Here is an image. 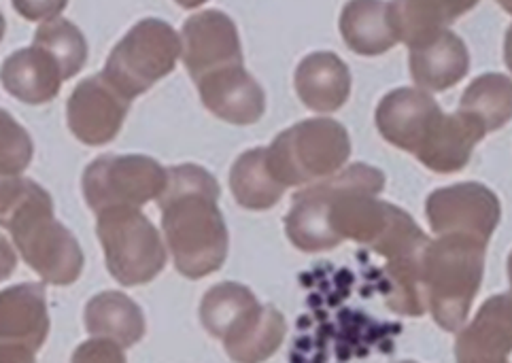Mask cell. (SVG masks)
<instances>
[{"label":"cell","mask_w":512,"mask_h":363,"mask_svg":"<svg viewBox=\"0 0 512 363\" xmlns=\"http://www.w3.org/2000/svg\"><path fill=\"white\" fill-rule=\"evenodd\" d=\"M512 304L508 293L489 298L455 340L457 363H508Z\"/></svg>","instance_id":"5bb4252c"},{"label":"cell","mask_w":512,"mask_h":363,"mask_svg":"<svg viewBox=\"0 0 512 363\" xmlns=\"http://www.w3.org/2000/svg\"><path fill=\"white\" fill-rule=\"evenodd\" d=\"M485 247L462 234L438 236L425 247L421 259L425 302L442 330L457 332L464 327L481 289Z\"/></svg>","instance_id":"3957f363"},{"label":"cell","mask_w":512,"mask_h":363,"mask_svg":"<svg viewBox=\"0 0 512 363\" xmlns=\"http://www.w3.org/2000/svg\"><path fill=\"white\" fill-rule=\"evenodd\" d=\"M440 113L438 102L428 92L400 88L379 102L377 128L387 143L417 153Z\"/></svg>","instance_id":"4fadbf2b"},{"label":"cell","mask_w":512,"mask_h":363,"mask_svg":"<svg viewBox=\"0 0 512 363\" xmlns=\"http://www.w3.org/2000/svg\"><path fill=\"white\" fill-rule=\"evenodd\" d=\"M340 32L351 51L360 56H381L394 47L396 34L387 22V3H349L340 15Z\"/></svg>","instance_id":"7402d4cb"},{"label":"cell","mask_w":512,"mask_h":363,"mask_svg":"<svg viewBox=\"0 0 512 363\" xmlns=\"http://www.w3.org/2000/svg\"><path fill=\"white\" fill-rule=\"evenodd\" d=\"M49 336L47 293L41 283L0 291V363H37Z\"/></svg>","instance_id":"ba28073f"},{"label":"cell","mask_w":512,"mask_h":363,"mask_svg":"<svg viewBox=\"0 0 512 363\" xmlns=\"http://www.w3.org/2000/svg\"><path fill=\"white\" fill-rule=\"evenodd\" d=\"M287 332L285 317L275 306H262L245 330L224 342L226 353L236 363H264L279 351Z\"/></svg>","instance_id":"d4e9b609"},{"label":"cell","mask_w":512,"mask_h":363,"mask_svg":"<svg viewBox=\"0 0 512 363\" xmlns=\"http://www.w3.org/2000/svg\"><path fill=\"white\" fill-rule=\"evenodd\" d=\"M411 75L425 92H445L468 75L470 56L466 43L451 30L411 49Z\"/></svg>","instance_id":"2e32d148"},{"label":"cell","mask_w":512,"mask_h":363,"mask_svg":"<svg viewBox=\"0 0 512 363\" xmlns=\"http://www.w3.org/2000/svg\"><path fill=\"white\" fill-rule=\"evenodd\" d=\"M432 232L438 236L462 234L487 245L500 223V200L481 183L440 187L425 202Z\"/></svg>","instance_id":"9c48e42d"},{"label":"cell","mask_w":512,"mask_h":363,"mask_svg":"<svg viewBox=\"0 0 512 363\" xmlns=\"http://www.w3.org/2000/svg\"><path fill=\"white\" fill-rule=\"evenodd\" d=\"M24 262L45 283L73 285L83 272V251L77 238L54 217V200L47 189L26 179L22 194L0 219Z\"/></svg>","instance_id":"7a4b0ae2"},{"label":"cell","mask_w":512,"mask_h":363,"mask_svg":"<svg viewBox=\"0 0 512 363\" xmlns=\"http://www.w3.org/2000/svg\"><path fill=\"white\" fill-rule=\"evenodd\" d=\"M5 30H7L5 17H3V13H0V41H3V37H5Z\"/></svg>","instance_id":"1f68e13d"},{"label":"cell","mask_w":512,"mask_h":363,"mask_svg":"<svg viewBox=\"0 0 512 363\" xmlns=\"http://www.w3.org/2000/svg\"><path fill=\"white\" fill-rule=\"evenodd\" d=\"M166 185V168L149 155H100L83 172V198L90 209L100 211L158 200Z\"/></svg>","instance_id":"52a82bcc"},{"label":"cell","mask_w":512,"mask_h":363,"mask_svg":"<svg viewBox=\"0 0 512 363\" xmlns=\"http://www.w3.org/2000/svg\"><path fill=\"white\" fill-rule=\"evenodd\" d=\"M17 266V255L11 247V242L0 234V281L9 279V276L15 272Z\"/></svg>","instance_id":"4dcf8cb0"},{"label":"cell","mask_w":512,"mask_h":363,"mask_svg":"<svg viewBox=\"0 0 512 363\" xmlns=\"http://www.w3.org/2000/svg\"><path fill=\"white\" fill-rule=\"evenodd\" d=\"M71 363H128V361L119 344L105 338H96V340L79 344L77 351L73 353Z\"/></svg>","instance_id":"f1b7e54d"},{"label":"cell","mask_w":512,"mask_h":363,"mask_svg":"<svg viewBox=\"0 0 512 363\" xmlns=\"http://www.w3.org/2000/svg\"><path fill=\"white\" fill-rule=\"evenodd\" d=\"M181 41L175 28L156 17L134 24L119 41L105 66V77L113 90L126 100L149 92L156 81L175 71Z\"/></svg>","instance_id":"5b68a950"},{"label":"cell","mask_w":512,"mask_h":363,"mask_svg":"<svg viewBox=\"0 0 512 363\" xmlns=\"http://www.w3.org/2000/svg\"><path fill=\"white\" fill-rule=\"evenodd\" d=\"M32 45L45 51L56 62L62 81L79 75L85 60H88V41H85L83 32L73 22L62 20V17L45 20L34 32Z\"/></svg>","instance_id":"484cf974"},{"label":"cell","mask_w":512,"mask_h":363,"mask_svg":"<svg viewBox=\"0 0 512 363\" xmlns=\"http://www.w3.org/2000/svg\"><path fill=\"white\" fill-rule=\"evenodd\" d=\"M202 105L234 126H251L264 115L266 96L243 64L219 68L196 81Z\"/></svg>","instance_id":"7c38bea8"},{"label":"cell","mask_w":512,"mask_h":363,"mask_svg":"<svg viewBox=\"0 0 512 363\" xmlns=\"http://www.w3.org/2000/svg\"><path fill=\"white\" fill-rule=\"evenodd\" d=\"M476 7L474 0H438V3H425V0H411V3H387V22L396 34V41L406 43L413 49L421 43H428L442 30H447L459 15H464Z\"/></svg>","instance_id":"d6986e66"},{"label":"cell","mask_w":512,"mask_h":363,"mask_svg":"<svg viewBox=\"0 0 512 363\" xmlns=\"http://www.w3.org/2000/svg\"><path fill=\"white\" fill-rule=\"evenodd\" d=\"M130 109V100L113 90L100 75L83 79L66 102V121L77 141L102 147L119 134Z\"/></svg>","instance_id":"30bf717a"},{"label":"cell","mask_w":512,"mask_h":363,"mask_svg":"<svg viewBox=\"0 0 512 363\" xmlns=\"http://www.w3.org/2000/svg\"><path fill=\"white\" fill-rule=\"evenodd\" d=\"M96 234L113 279L124 287L147 285L164 270L166 249L156 226L130 206L98 213Z\"/></svg>","instance_id":"8992f818"},{"label":"cell","mask_w":512,"mask_h":363,"mask_svg":"<svg viewBox=\"0 0 512 363\" xmlns=\"http://www.w3.org/2000/svg\"><path fill=\"white\" fill-rule=\"evenodd\" d=\"M485 134V128L468 113H440L415 155L438 175H453L468 166L476 143Z\"/></svg>","instance_id":"9a60e30c"},{"label":"cell","mask_w":512,"mask_h":363,"mask_svg":"<svg viewBox=\"0 0 512 363\" xmlns=\"http://www.w3.org/2000/svg\"><path fill=\"white\" fill-rule=\"evenodd\" d=\"M85 330L96 338L111 340L119 347H132L145 336L143 310L122 291H105L94 296L83 315Z\"/></svg>","instance_id":"ffe728a7"},{"label":"cell","mask_w":512,"mask_h":363,"mask_svg":"<svg viewBox=\"0 0 512 363\" xmlns=\"http://www.w3.org/2000/svg\"><path fill=\"white\" fill-rule=\"evenodd\" d=\"M230 189L234 200L249 211H268L275 206L285 187L270 175L266 149H249L232 164Z\"/></svg>","instance_id":"603a6c76"},{"label":"cell","mask_w":512,"mask_h":363,"mask_svg":"<svg viewBox=\"0 0 512 363\" xmlns=\"http://www.w3.org/2000/svg\"><path fill=\"white\" fill-rule=\"evenodd\" d=\"M296 92L311 111H338L351 92L349 66L332 51L306 56L296 71Z\"/></svg>","instance_id":"e0dca14e"},{"label":"cell","mask_w":512,"mask_h":363,"mask_svg":"<svg viewBox=\"0 0 512 363\" xmlns=\"http://www.w3.org/2000/svg\"><path fill=\"white\" fill-rule=\"evenodd\" d=\"M181 58L194 83L219 68L243 64L241 39L232 17L209 9L190 17L181 28Z\"/></svg>","instance_id":"8fae6325"},{"label":"cell","mask_w":512,"mask_h":363,"mask_svg":"<svg viewBox=\"0 0 512 363\" xmlns=\"http://www.w3.org/2000/svg\"><path fill=\"white\" fill-rule=\"evenodd\" d=\"M400 363H417V361H400Z\"/></svg>","instance_id":"d6a6232c"},{"label":"cell","mask_w":512,"mask_h":363,"mask_svg":"<svg viewBox=\"0 0 512 363\" xmlns=\"http://www.w3.org/2000/svg\"><path fill=\"white\" fill-rule=\"evenodd\" d=\"M34 145L28 130L15 121V117L0 109V175L20 177L30 166Z\"/></svg>","instance_id":"83f0119b"},{"label":"cell","mask_w":512,"mask_h":363,"mask_svg":"<svg viewBox=\"0 0 512 363\" xmlns=\"http://www.w3.org/2000/svg\"><path fill=\"white\" fill-rule=\"evenodd\" d=\"M423 251L404 255L398 259H389L385 266V279L389 285L387 306L400 315L421 317L425 315V310H428L425 289H423V270H421Z\"/></svg>","instance_id":"4316f807"},{"label":"cell","mask_w":512,"mask_h":363,"mask_svg":"<svg viewBox=\"0 0 512 363\" xmlns=\"http://www.w3.org/2000/svg\"><path fill=\"white\" fill-rule=\"evenodd\" d=\"M459 111L472 115L485 132H496L512 115V83L506 75H483L474 79L459 102Z\"/></svg>","instance_id":"cb8c5ba5"},{"label":"cell","mask_w":512,"mask_h":363,"mask_svg":"<svg viewBox=\"0 0 512 363\" xmlns=\"http://www.w3.org/2000/svg\"><path fill=\"white\" fill-rule=\"evenodd\" d=\"M24 181L26 179H22V177H3V175H0V219H3L9 213L13 202L20 198Z\"/></svg>","instance_id":"f546056e"},{"label":"cell","mask_w":512,"mask_h":363,"mask_svg":"<svg viewBox=\"0 0 512 363\" xmlns=\"http://www.w3.org/2000/svg\"><path fill=\"white\" fill-rule=\"evenodd\" d=\"M349 155V132L338 121L306 119L272 141L266 164L275 181L287 189L336 175Z\"/></svg>","instance_id":"277c9868"},{"label":"cell","mask_w":512,"mask_h":363,"mask_svg":"<svg viewBox=\"0 0 512 363\" xmlns=\"http://www.w3.org/2000/svg\"><path fill=\"white\" fill-rule=\"evenodd\" d=\"M219 183L207 168L183 164L166 170L158 198L162 230L175 268L198 281L217 272L228 257V228L221 215Z\"/></svg>","instance_id":"6da1fadb"},{"label":"cell","mask_w":512,"mask_h":363,"mask_svg":"<svg viewBox=\"0 0 512 363\" xmlns=\"http://www.w3.org/2000/svg\"><path fill=\"white\" fill-rule=\"evenodd\" d=\"M3 88L26 105H47L60 94L62 75L56 62L39 47H26L3 62L0 68Z\"/></svg>","instance_id":"ac0fdd59"},{"label":"cell","mask_w":512,"mask_h":363,"mask_svg":"<svg viewBox=\"0 0 512 363\" xmlns=\"http://www.w3.org/2000/svg\"><path fill=\"white\" fill-rule=\"evenodd\" d=\"M258 298L245 285L219 283L200 302V321L213 338L224 342L260 310Z\"/></svg>","instance_id":"44dd1931"}]
</instances>
